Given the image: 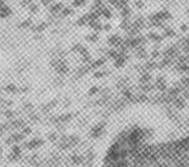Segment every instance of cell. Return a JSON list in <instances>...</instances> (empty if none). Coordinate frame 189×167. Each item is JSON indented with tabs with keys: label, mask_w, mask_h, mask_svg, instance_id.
<instances>
[{
	"label": "cell",
	"mask_w": 189,
	"mask_h": 167,
	"mask_svg": "<svg viewBox=\"0 0 189 167\" xmlns=\"http://www.w3.org/2000/svg\"><path fill=\"white\" fill-rule=\"evenodd\" d=\"M101 167H189V134L161 138L128 124L107 142Z\"/></svg>",
	"instance_id": "cell-1"
}]
</instances>
